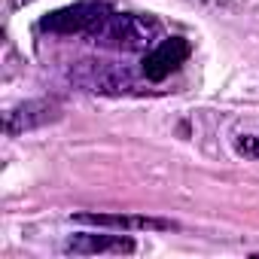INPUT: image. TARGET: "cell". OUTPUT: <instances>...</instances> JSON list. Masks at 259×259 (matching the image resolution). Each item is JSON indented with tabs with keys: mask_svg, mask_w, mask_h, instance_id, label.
<instances>
[{
	"mask_svg": "<svg viewBox=\"0 0 259 259\" xmlns=\"http://www.w3.org/2000/svg\"><path fill=\"white\" fill-rule=\"evenodd\" d=\"M28 4H34V0H10V10H25Z\"/></svg>",
	"mask_w": 259,
	"mask_h": 259,
	"instance_id": "9c48e42d",
	"label": "cell"
},
{
	"mask_svg": "<svg viewBox=\"0 0 259 259\" xmlns=\"http://www.w3.org/2000/svg\"><path fill=\"white\" fill-rule=\"evenodd\" d=\"M135 250L138 244L128 235H95V232L70 235V241L64 244V253H73V256H101V253L122 256V253H135Z\"/></svg>",
	"mask_w": 259,
	"mask_h": 259,
	"instance_id": "52a82bcc",
	"label": "cell"
},
{
	"mask_svg": "<svg viewBox=\"0 0 259 259\" xmlns=\"http://www.w3.org/2000/svg\"><path fill=\"white\" fill-rule=\"evenodd\" d=\"M162 37V22L144 13H110L89 40L104 49L116 52H150Z\"/></svg>",
	"mask_w": 259,
	"mask_h": 259,
	"instance_id": "6da1fadb",
	"label": "cell"
},
{
	"mask_svg": "<svg viewBox=\"0 0 259 259\" xmlns=\"http://www.w3.org/2000/svg\"><path fill=\"white\" fill-rule=\"evenodd\" d=\"M70 82L79 85L82 92H92V95H107V98H128V95H147L150 89L144 85V79L135 76V70H128L122 64H113V61H95V58H85V61H76L70 70H67Z\"/></svg>",
	"mask_w": 259,
	"mask_h": 259,
	"instance_id": "7a4b0ae2",
	"label": "cell"
},
{
	"mask_svg": "<svg viewBox=\"0 0 259 259\" xmlns=\"http://www.w3.org/2000/svg\"><path fill=\"white\" fill-rule=\"evenodd\" d=\"M70 223L76 226H92V229H107V232H171L177 229L174 220L162 217H147V213H73Z\"/></svg>",
	"mask_w": 259,
	"mask_h": 259,
	"instance_id": "5b68a950",
	"label": "cell"
},
{
	"mask_svg": "<svg viewBox=\"0 0 259 259\" xmlns=\"http://www.w3.org/2000/svg\"><path fill=\"white\" fill-rule=\"evenodd\" d=\"M232 147L244 159H259V128H250V132H235L232 135Z\"/></svg>",
	"mask_w": 259,
	"mask_h": 259,
	"instance_id": "ba28073f",
	"label": "cell"
},
{
	"mask_svg": "<svg viewBox=\"0 0 259 259\" xmlns=\"http://www.w3.org/2000/svg\"><path fill=\"white\" fill-rule=\"evenodd\" d=\"M61 116V107L55 101H22L19 107H13L4 119V128H7V135L10 138H19L25 132H34V128H43L49 122H55Z\"/></svg>",
	"mask_w": 259,
	"mask_h": 259,
	"instance_id": "8992f818",
	"label": "cell"
},
{
	"mask_svg": "<svg viewBox=\"0 0 259 259\" xmlns=\"http://www.w3.org/2000/svg\"><path fill=\"white\" fill-rule=\"evenodd\" d=\"M192 55V43L186 37H165L159 40L150 52H144V61H141V76L147 82H162L168 79L171 73H177Z\"/></svg>",
	"mask_w": 259,
	"mask_h": 259,
	"instance_id": "277c9868",
	"label": "cell"
},
{
	"mask_svg": "<svg viewBox=\"0 0 259 259\" xmlns=\"http://www.w3.org/2000/svg\"><path fill=\"white\" fill-rule=\"evenodd\" d=\"M110 16V10L104 4H95V0H82V4H70V7H61L49 16L40 19V31H49V34H58V37H89L104 19Z\"/></svg>",
	"mask_w": 259,
	"mask_h": 259,
	"instance_id": "3957f363",
	"label": "cell"
}]
</instances>
